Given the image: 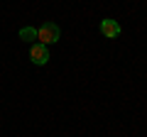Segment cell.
<instances>
[{
	"mask_svg": "<svg viewBox=\"0 0 147 137\" xmlns=\"http://www.w3.org/2000/svg\"><path fill=\"white\" fill-rule=\"evenodd\" d=\"M30 59H32V64H37V66H44V64L49 61V49L44 47V44L34 42L30 47Z\"/></svg>",
	"mask_w": 147,
	"mask_h": 137,
	"instance_id": "7a4b0ae2",
	"label": "cell"
},
{
	"mask_svg": "<svg viewBox=\"0 0 147 137\" xmlns=\"http://www.w3.org/2000/svg\"><path fill=\"white\" fill-rule=\"evenodd\" d=\"M98 30H100V34L103 37H108V39H115V37H120V25H118V20H110V17H105V20H100V25H98Z\"/></svg>",
	"mask_w": 147,
	"mask_h": 137,
	"instance_id": "3957f363",
	"label": "cell"
},
{
	"mask_svg": "<svg viewBox=\"0 0 147 137\" xmlns=\"http://www.w3.org/2000/svg\"><path fill=\"white\" fill-rule=\"evenodd\" d=\"M20 39L25 44H34L37 42V27H22L20 30Z\"/></svg>",
	"mask_w": 147,
	"mask_h": 137,
	"instance_id": "277c9868",
	"label": "cell"
},
{
	"mask_svg": "<svg viewBox=\"0 0 147 137\" xmlns=\"http://www.w3.org/2000/svg\"><path fill=\"white\" fill-rule=\"evenodd\" d=\"M59 39H61V27L57 22H44L42 27H37V42L39 44L49 47V44L59 42Z\"/></svg>",
	"mask_w": 147,
	"mask_h": 137,
	"instance_id": "6da1fadb",
	"label": "cell"
}]
</instances>
